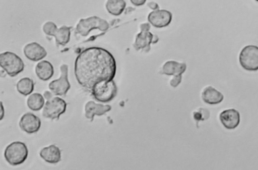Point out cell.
<instances>
[{
    "label": "cell",
    "instance_id": "cell-7",
    "mask_svg": "<svg viewBox=\"0 0 258 170\" xmlns=\"http://www.w3.org/2000/svg\"><path fill=\"white\" fill-rule=\"evenodd\" d=\"M239 61L242 67L247 71L258 70V47L248 45L241 50Z\"/></svg>",
    "mask_w": 258,
    "mask_h": 170
},
{
    "label": "cell",
    "instance_id": "cell-14",
    "mask_svg": "<svg viewBox=\"0 0 258 170\" xmlns=\"http://www.w3.org/2000/svg\"><path fill=\"white\" fill-rule=\"evenodd\" d=\"M149 30L141 29V32L137 35L134 44L136 49H143L149 46L151 43H155L158 41L156 40L158 37L153 35Z\"/></svg>",
    "mask_w": 258,
    "mask_h": 170
},
{
    "label": "cell",
    "instance_id": "cell-8",
    "mask_svg": "<svg viewBox=\"0 0 258 170\" xmlns=\"http://www.w3.org/2000/svg\"><path fill=\"white\" fill-rule=\"evenodd\" d=\"M60 76L56 80H53L49 84L48 87L54 95L65 96L71 87L68 80V66L62 65L60 67Z\"/></svg>",
    "mask_w": 258,
    "mask_h": 170
},
{
    "label": "cell",
    "instance_id": "cell-17",
    "mask_svg": "<svg viewBox=\"0 0 258 170\" xmlns=\"http://www.w3.org/2000/svg\"><path fill=\"white\" fill-rule=\"evenodd\" d=\"M203 100L210 104H216L220 103L224 98L223 94L211 86L205 87L201 94Z\"/></svg>",
    "mask_w": 258,
    "mask_h": 170
},
{
    "label": "cell",
    "instance_id": "cell-5",
    "mask_svg": "<svg viewBox=\"0 0 258 170\" xmlns=\"http://www.w3.org/2000/svg\"><path fill=\"white\" fill-rule=\"evenodd\" d=\"M1 67L11 77H14L22 72L24 63L16 54L11 51H6L0 54Z\"/></svg>",
    "mask_w": 258,
    "mask_h": 170
},
{
    "label": "cell",
    "instance_id": "cell-9",
    "mask_svg": "<svg viewBox=\"0 0 258 170\" xmlns=\"http://www.w3.org/2000/svg\"><path fill=\"white\" fill-rule=\"evenodd\" d=\"M148 20L155 27L163 28L171 23L172 14L166 10H153L149 14Z\"/></svg>",
    "mask_w": 258,
    "mask_h": 170
},
{
    "label": "cell",
    "instance_id": "cell-19",
    "mask_svg": "<svg viewBox=\"0 0 258 170\" xmlns=\"http://www.w3.org/2000/svg\"><path fill=\"white\" fill-rule=\"evenodd\" d=\"M125 6L126 3L124 0H107L105 5L108 12L114 16L120 15Z\"/></svg>",
    "mask_w": 258,
    "mask_h": 170
},
{
    "label": "cell",
    "instance_id": "cell-13",
    "mask_svg": "<svg viewBox=\"0 0 258 170\" xmlns=\"http://www.w3.org/2000/svg\"><path fill=\"white\" fill-rule=\"evenodd\" d=\"M111 109V107L109 105H104L96 103L93 101H89L85 105V117L92 121L95 115L102 116L110 110Z\"/></svg>",
    "mask_w": 258,
    "mask_h": 170
},
{
    "label": "cell",
    "instance_id": "cell-15",
    "mask_svg": "<svg viewBox=\"0 0 258 170\" xmlns=\"http://www.w3.org/2000/svg\"><path fill=\"white\" fill-rule=\"evenodd\" d=\"M39 155L43 160L50 163H56L61 160V151L55 145L42 148Z\"/></svg>",
    "mask_w": 258,
    "mask_h": 170
},
{
    "label": "cell",
    "instance_id": "cell-20",
    "mask_svg": "<svg viewBox=\"0 0 258 170\" xmlns=\"http://www.w3.org/2000/svg\"><path fill=\"white\" fill-rule=\"evenodd\" d=\"M71 27L62 26L58 28L54 35V38L57 44L64 45L70 39Z\"/></svg>",
    "mask_w": 258,
    "mask_h": 170
},
{
    "label": "cell",
    "instance_id": "cell-18",
    "mask_svg": "<svg viewBox=\"0 0 258 170\" xmlns=\"http://www.w3.org/2000/svg\"><path fill=\"white\" fill-rule=\"evenodd\" d=\"M35 73L40 80L47 81L53 75V67L49 62L46 60L42 61L37 64Z\"/></svg>",
    "mask_w": 258,
    "mask_h": 170
},
{
    "label": "cell",
    "instance_id": "cell-22",
    "mask_svg": "<svg viewBox=\"0 0 258 170\" xmlns=\"http://www.w3.org/2000/svg\"><path fill=\"white\" fill-rule=\"evenodd\" d=\"M27 104L31 110L38 111L43 107L44 104V99L40 93H34L28 97Z\"/></svg>",
    "mask_w": 258,
    "mask_h": 170
},
{
    "label": "cell",
    "instance_id": "cell-27",
    "mask_svg": "<svg viewBox=\"0 0 258 170\" xmlns=\"http://www.w3.org/2000/svg\"><path fill=\"white\" fill-rule=\"evenodd\" d=\"M131 3L135 6H140L144 5L146 0H130Z\"/></svg>",
    "mask_w": 258,
    "mask_h": 170
},
{
    "label": "cell",
    "instance_id": "cell-6",
    "mask_svg": "<svg viewBox=\"0 0 258 170\" xmlns=\"http://www.w3.org/2000/svg\"><path fill=\"white\" fill-rule=\"evenodd\" d=\"M109 25L106 20L97 16H91L81 19L76 28V32L82 36H87L93 29H99L102 31H106Z\"/></svg>",
    "mask_w": 258,
    "mask_h": 170
},
{
    "label": "cell",
    "instance_id": "cell-1",
    "mask_svg": "<svg viewBox=\"0 0 258 170\" xmlns=\"http://www.w3.org/2000/svg\"><path fill=\"white\" fill-rule=\"evenodd\" d=\"M116 71L114 56L100 47L86 48L79 54L75 62L74 72L78 82L90 90L99 82L113 80Z\"/></svg>",
    "mask_w": 258,
    "mask_h": 170
},
{
    "label": "cell",
    "instance_id": "cell-10",
    "mask_svg": "<svg viewBox=\"0 0 258 170\" xmlns=\"http://www.w3.org/2000/svg\"><path fill=\"white\" fill-rule=\"evenodd\" d=\"M19 126L22 130L27 133H34L39 130L41 127V120L34 114L27 112L21 117Z\"/></svg>",
    "mask_w": 258,
    "mask_h": 170
},
{
    "label": "cell",
    "instance_id": "cell-21",
    "mask_svg": "<svg viewBox=\"0 0 258 170\" xmlns=\"http://www.w3.org/2000/svg\"><path fill=\"white\" fill-rule=\"evenodd\" d=\"M34 84L33 80L28 77L20 79L16 85L18 91L25 96L31 94L34 90Z\"/></svg>",
    "mask_w": 258,
    "mask_h": 170
},
{
    "label": "cell",
    "instance_id": "cell-24",
    "mask_svg": "<svg viewBox=\"0 0 258 170\" xmlns=\"http://www.w3.org/2000/svg\"><path fill=\"white\" fill-rule=\"evenodd\" d=\"M210 116L209 111L206 108H199L193 112V117L195 120L200 121L207 119Z\"/></svg>",
    "mask_w": 258,
    "mask_h": 170
},
{
    "label": "cell",
    "instance_id": "cell-28",
    "mask_svg": "<svg viewBox=\"0 0 258 170\" xmlns=\"http://www.w3.org/2000/svg\"><path fill=\"white\" fill-rule=\"evenodd\" d=\"M1 114L0 120H2L4 117L5 110H4V108L3 107V104L2 102H1Z\"/></svg>",
    "mask_w": 258,
    "mask_h": 170
},
{
    "label": "cell",
    "instance_id": "cell-12",
    "mask_svg": "<svg viewBox=\"0 0 258 170\" xmlns=\"http://www.w3.org/2000/svg\"><path fill=\"white\" fill-rule=\"evenodd\" d=\"M23 51L27 59L35 62L42 60L47 55V52L45 48L35 42L26 44L24 48Z\"/></svg>",
    "mask_w": 258,
    "mask_h": 170
},
{
    "label": "cell",
    "instance_id": "cell-4",
    "mask_svg": "<svg viewBox=\"0 0 258 170\" xmlns=\"http://www.w3.org/2000/svg\"><path fill=\"white\" fill-rule=\"evenodd\" d=\"M94 98L98 101L107 102L112 100L117 94V88L113 80L96 83L91 89Z\"/></svg>",
    "mask_w": 258,
    "mask_h": 170
},
{
    "label": "cell",
    "instance_id": "cell-11",
    "mask_svg": "<svg viewBox=\"0 0 258 170\" xmlns=\"http://www.w3.org/2000/svg\"><path fill=\"white\" fill-rule=\"evenodd\" d=\"M220 120L227 129H233L236 128L240 123L239 112L234 108L225 110L219 116Z\"/></svg>",
    "mask_w": 258,
    "mask_h": 170
},
{
    "label": "cell",
    "instance_id": "cell-25",
    "mask_svg": "<svg viewBox=\"0 0 258 170\" xmlns=\"http://www.w3.org/2000/svg\"><path fill=\"white\" fill-rule=\"evenodd\" d=\"M181 79V75L173 76L170 81V84L171 86L176 87L180 83Z\"/></svg>",
    "mask_w": 258,
    "mask_h": 170
},
{
    "label": "cell",
    "instance_id": "cell-2",
    "mask_svg": "<svg viewBox=\"0 0 258 170\" xmlns=\"http://www.w3.org/2000/svg\"><path fill=\"white\" fill-rule=\"evenodd\" d=\"M44 96L46 102L43 107L42 116L51 120H58L61 115L65 112L67 108L66 101L59 97L53 96L52 92L46 91Z\"/></svg>",
    "mask_w": 258,
    "mask_h": 170
},
{
    "label": "cell",
    "instance_id": "cell-3",
    "mask_svg": "<svg viewBox=\"0 0 258 170\" xmlns=\"http://www.w3.org/2000/svg\"><path fill=\"white\" fill-rule=\"evenodd\" d=\"M28 149L25 143L15 141L8 145L5 149L4 156L7 161L12 165L23 163L27 159Z\"/></svg>",
    "mask_w": 258,
    "mask_h": 170
},
{
    "label": "cell",
    "instance_id": "cell-16",
    "mask_svg": "<svg viewBox=\"0 0 258 170\" xmlns=\"http://www.w3.org/2000/svg\"><path fill=\"white\" fill-rule=\"evenodd\" d=\"M186 68V64L184 63L168 61L162 66L160 72L167 75H179L185 72Z\"/></svg>",
    "mask_w": 258,
    "mask_h": 170
},
{
    "label": "cell",
    "instance_id": "cell-23",
    "mask_svg": "<svg viewBox=\"0 0 258 170\" xmlns=\"http://www.w3.org/2000/svg\"><path fill=\"white\" fill-rule=\"evenodd\" d=\"M57 29L55 24L51 21L46 22L42 27L43 31L45 34L52 36H54Z\"/></svg>",
    "mask_w": 258,
    "mask_h": 170
},
{
    "label": "cell",
    "instance_id": "cell-26",
    "mask_svg": "<svg viewBox=\"0 0 258 170\" xmlns=\"http://www.w3.org/2000/svg\"><path fill=\"white\" fill-rule=\"evenodd\" d=\"M147 6L149 8L153 10H156L159 9L158 5L154 2H150L147 4Z\"/></svg>",
    "mask_w": 258,
    "mask_h": 170
},
{
    "label": "cell",
    "instance_id": "cell-29",
    "mask_svg": "<svg viewBox=\"0 0 258 170\" xmlns=\"http://www.w3.org/2000/svg\"><path fill=\"white\" fill-rule=\"evenodd\" d=\"M255 1L258 2V0H255Z\"/></svg>",
    "mask_w": 258,
    "mask_h": 170
}]
</instances>
